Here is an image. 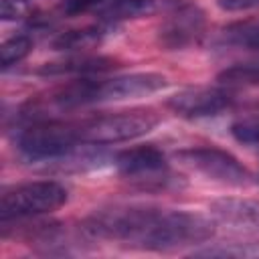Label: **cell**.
<instances>
[{"instance_id": "obj_1", "label": "cell", "mask_w": 259, "mask_h": 259, "mask_svg": "<svg viewBox=\"0 0 259 259\" xmlns=\"http://www.w3.org/2000/svg\"><path fill=\"white\" fill-rule=\"evenodd\" d=\"M93 239L117 241L146 251H174L202 245L214 235V223L198 212L158 206H111L95 210L83 223Z\"/></svg>"}, {"instance_id": "obj_2", "label": "cell", "mask_w": 259, "mask_h": 259, "mask_svg": "<svg viewBox=\"0 0 259 259\" xmlns=\"http://www.w3.org/2000/svg\"><path fill=\"white\" fill-rule=\"evenodd\" d=\"M168 85V79L160 73H127L107 79H89L81 77L59 89H55L47 101H40L42 109L69 111L75 107L101 103V101H119L156 93Z\"/></svg>"}, {"instance_id": "obj_3", "label": "cell", "mask_w": 259, "mask_h": 259, "mask_svg": "<svg viewBox=\"0 0 259 259\" xmlns=\"http://www.w3.org/2000/svg\"><path fill=\"white\" fill-rule=\"evenodd\" d=\"M158 115L152 109H127L101 113L79 123L83 146H109L146 136L158 125Z\"/></svg>"}, {"instance_id": "obj_4", "label": "cell", "mask_w": 259, "mask_h": 259, "mask_svg": "<svg viewBox=\"0 0 259 259\" xmlns=\"http://www.w3.org/2000/svg\"><path fill=\"white\" fill-rule=\"evenodd\" d=\"M69 198L67 188L55 180H34L6 188L0 196V221H20L49 214Z\"/></svg>"}, {"instance_id": "obj_5", "label": "cell", "mask_w": 259, "mask_h": 259, "mask_svg": "<svg viewBox=\"0 0 259 259\" xmlns=\"http://www.w3.org/2000/svg\"><path fill=\"white\" fill-rule=\"evenodd\" d=\"M81 144L79 123L40 119L24 127L16 138V148L30 160H59L71 156Z\"/></svg>"}, {"instance_id": "obj_6", "label": "cell", "mask_w": 259, "mask_h": 259, "mask_svg": "<svg viewBox=\"0 0 259 259\" xmlns=\"http://www.w3.org/2000/svg\"><path fill=\"white\" fill-rule=\"evenodd\" d=\"M176 158L192 168L194 172L227 186H247L249 184V170L227 150L219 148H188L180 150Z\"/></svg>"}, {"instance_id": "obj_7", "label": "cell", "mask_w": 259, "mask_h": 259, "mask_svg": "<svg viewBox=\"0 0 259 259\" xmlns=\"http://www.w3.org/2000/svg\"><path fill=\"white\" fill-rule=\"evenodd\" d=\"M113 164L121 176L130 180H138L142 182V186L154 182L156 188H164L166 182H170L166 156L162 150H158L152 144L121 150L119 154H115Z\"/></svg>"}, {"instance_id": "obj_8", "label": "cell", "mask_w": 259, "mask_h": 259, "mask_svg": "<svg viewBox=\"0 0 259 259\" xmlns=\"http://www.w3.org/2000/svg\"><path fill=\"white\" fill-rule=\"evenodd\" d=\"M204 26H206V18L198 6L194 4L178 6L162 22L158 30V42L166 51L186 49L200 40V36L204 34Z\"/></svg>"}, {"instance_id": "obj_9", "label": "cell", "mask_w": 259, "mask_h": 259, "mask_svg": "<svg viewBox=\"0 0 259 259\" xmlns=\"http://www.w3.org/2000/svg\"><path fill=\"white\" fill-rule=\"evenodd\" d=\"M233 101H235L233 93L221 87H190L172 95L166 101V105L180 117L200 119L223 113L233 105Z\"/></svg>"}, {"instance_id": "obj_10", "label": "cell", "mask_w": 259, "mask_h": 259, "mask_svg": "<svg viewBox=\"0 0 259 259\" xmlns=\"http://www.w3.org/2000/svg\"><path fill=\"white\" fill-rule=\"evenodd\" d=\"M210 214L231 227L259 233V200L253 198H219L210 204Z\"/></svg>"}, {"instance_id": "obj_11", "label": "cell", "mask_w": 259, "mask_h": 259, "mask_svg": "<svg viewBox=\"0 0 259 259\" xmlns=\"http://www.w3.org/2000/svg\"><path fill=\"white\" fill-rule=\"evenodd\" d=\"M115 67V61L109 57H71L59 63H47L38 69V75H93V73H105Z\"/></svg>"}, {"instance_id": "obj_12", "label": "cell", "mask_w": 259, "mask_h": 259, "mask_svg": "<svg viewBox=\"0 0 259 259\" xmlns=\"http://www.w3.org/2000/svg\"><path fill=\"white\" fill-rule=\"evenodd\" d=\"M109 30H111L109 22L67 30V32H61L53 40V49L55 51H85V49H91L95 45H101L103 38L109 34Z\"/></svg>"}, {"instance_id": "obj_13", "label": "cell", "mask_w": 259, "mask_h": 259, "mask_svg": "<svg viewBox=\"0 0 259 259\" xmlns=\"http://www.w3.org/2000/svg\"><path fill=\"white\" fill-rule=\"evenodd\" d=\"M160 6V0H107L97 14L103 22H119L127 18H140L152 14Z\"/></svg>"}, {"instance_id": "obj_14", "label": "cell", "mask_w": 259, "mask_h": 259, "mask_svg": "<svg viewBox=\"0 0 259 259\" xmlns=\"http://www.w3.org/2000/svg\"><path fill=\"white\" fill-rule=\"evenodd\" d=\"M196 257H259V243L245 241V243H219V245H208L204 249L192 251Z\"/></svg>"}, {"instance_id": "obj_15", "label": "cell", "mask_w": 259, "mask_h": 259, "mask_svg": "<svg viewBox=\"0 0 259 259\" xmlns=\"http://www.w3.org/2000/svg\"><path fill=\"white\" fill-rule=\"evenodd\" d=\"M219 81L225 85H259V59L235 63L219 73Z\"/></svg>"}, {"instance_id": "obj_16", "label": "cell", "mask_w": 259, "mask_h": 259, "mask_svg": "<svg viewBox=\"0 0 259 259\" xmlns=\"http://www.w3.org/2000/svg\"><path fill=\"white\" fill-rule=\"evenodd\" d=\"M30 51H32V38L28 34H14V36L6 38L0 45V65H2V69H8V67L16 65Z\"/></svg>"}, {"instance_id": "obj_17", "label": "cell", "mask_w": 259, "mask_h": 259, "mask_svg": "<svg viewBox=\"0 0 259 259\" xmlns=\"http://www.w3.org/2000/svg\"><path fill=\"white\" fill-rule=\"evenodd\" d=\"M225 40L235 47H243L249 51H259V22L239 24L225 30Z\"/></svg>"}, {"instance_id": "obj_18", "label": "cell", "mask_w": 259, "mask_h": 259, "mask_svg": "<svg viewBox=\"0 0 259 259\" xmlns=\"http://www.w3.org/2000/svg\"><path fill=\"white\" fill-rule=\"evenodd\" d=\"M231 134L241 144H259V111H253L233 121Z\"/></svg>"}, {"instance_id": "obj_19", "label": "cell", "mask_w": 259, "mask_h": 259, "mask_svg": "<svg viewBox=\"0 0 259 259\" xmlns=\"http://www.w3.org/2000/svg\"><path fill=\"white\" fill-rule=\"evenodd\" d=\"M30 14L28 0H0V18L2 20H20Z\"/></svg>"}, {"instance_id": "obj_20", "label": "cell", "mask_w": 259, "mask_h": 259, "mask_svg": "<svg viewBox=\"0 0 259 259\" xmlns=\"http://www.w3.org/2000/svg\"><path fill=\"white\" fill-rule=\"evenodd\" d=\"M105 2L107 0H63L61 10L67 16H77V14H83V12L101 8Z\"/></svg>"}, {"instance_id": "obj_21", "label": "cell", "mask_w": 259, "mask_h": 259, "mask_svg": "<svg viewBox=\"0 0 259 259\" xmlns=\"http://www.w3.org/2000/svg\"><path fill=\"white\" fill-rule=\"evenodd\" d=\"M217 4L223 10H229V12H241V10L259 8V0H217Z\"/></svg>"}]
</instances>
